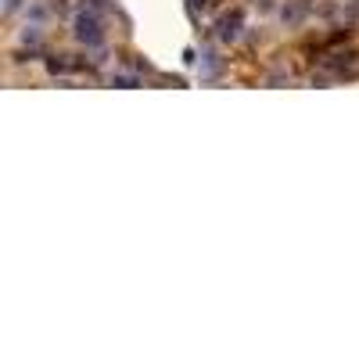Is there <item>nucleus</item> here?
Here are the masks:
<instances>
[{"instance_id": "3", "label": "nucleus", "mask_w": 359, "mask_h": 359, "mask_svg": "<svg viewBox=\"0 0 359 359\" xmlns=\"http://www.w3.org/2000/svg\"><path fill=\"white\" fill-rule=\"evenodd\" d=\"M223 57H219V50L216 47H201V57H198V79L201 83H216L219 76H223Z\"/></svg>"}, {"instance_id": "7", "label": "nucleus", "mask_w": 359, "mask_h": 359, "mask_svg": "<svg viewBox=\"0 0 359 359\" xmlns=\"http://www.w3.org/2000/svg\"><path fill=\"white\" fill-rule=\"evenodd\" d=\"M191 4H194V8H208V4H212V0H191Z\"/></svg>"}, {"instance_id": "4", "label": "nucleus", "mask_w": 359, "mask_h": 359, "mask_svg": "<svg viewBox=\"0 0 359 359\" xmlns=\"http://www.w3.org/2000/svg\"><path fill=\"white\" fill-rule=\"evenodd\" d=\"M309 11H313L309 0H284V4L277 8V15H280V22H284L287 29H298V25L309 18Z\"/></svg>"}, {"instance_id": "6", "label": "nucleus", "mask_w": 359, "mask_h": 359, "mask_svg": "<svg viewBox=\"0 0 359 359\" xmlns=\"http://www.w3.org/2000/svg\"><path fill=\"white\" fill-rule=\"evenodd\" d=\"M248 8L259 11V15H273L277 11V0H248Z\"/></svg>"}, {"instance_id": "1", "label": "nucleus", "mask_w": 359, "mask_h": 359, "mask_svg": "<svg viewBox=\"0 0 359 359\" xmlns=\"http://www.w3.org/2000/svg\"><path fill=\"white\" fill-rule=\"evenodd\" d=\"M72 36H76V43L86 47V50H101L104 40H108L101 11H97V8H86V4L76 8V15H72Z\"/></svg>"}, {"instance_id": "2", "label": "nucleus", "mask_w": 359, "mask_h": 359, "mask_svg": "<svg viewBox=\"0 0 359 359\" xmlns=\"http://www.w3.org/2000/svg\"><path fill=\"white\" fill-rule=\"evenodd\" d=\"M245 36V8H230L216 18V43L219 47H233Z\"/></svg>"}, {"instance_id": "5", "label": "nucleus", "mask_w": 359, "mask_h": 359, "mask_svg": "<svg viewBox=\"0 0 359 359\" xmlns=\"http://www.w3.org/2000/svg\"><path fill=\"white\" fill-rule=\"evenodd\" d=\"M111 86H126V90H133V86H140V79H137L133 72H111Z\"/></svg>"}]
</instances>
